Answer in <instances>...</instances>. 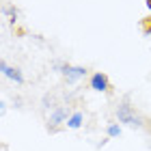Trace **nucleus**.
<instances>
[{
  "label": "nucleus",
  "mask_w": 151,
  "mask_h": 151,
  "mask_svg": "<svg viewBox=\"0 0 151 151\" xmlns=\"http://www.w3.org/2000/svg\"><path fill=\"white\" fill-rule=\"evenodd\" d=\"M88 86H91L93 91H97V93H104V91H108V88H110L108 76H106V73H101V71L93 73V76H91V80H88Z\"/></svg>",
  "instance_id": "nucleus-3"
},
{
  "label": "nucleus",
  "mask_w": 151,
  "mask_h": 151,
  "mask_svg": "<svg viewBox=\"0 0 151 151\" xmlns=\"http://www.w3.org/2000/svg\"><path fill=\"white\" fill-rule=\"evenodd\" d=\"M108 136H110V138H116V136H121V127L116 125V123H110V125H108Z\"/></svg>",
  "instance_id": "nucleus-7"
},
{
  "label": "nucleus",
  "mask_w": 151,
  "mask_h": 151,
  "mask_svg": "<svg viewBox=\"0 0 151 151\" xmlns=\"http://www.w3.org/2000/svg\"><path fill=\"white\" fill-rule=\"evenodd\" d=\"M54 69H58L69 82H78V80H82L86 76L84 67H73V65H63V63H54Z\"/></svg>",
  "instance_id": "nucleus-2"
},
{
  "label": "nucleus",
  "mask_w": 151,
  "mask_h": 151,
  "mask_svg": "<svg viewBox=\"0 0 151 151\" xmlns=\"http://www.w3.org/2000/svg\"><path fill=\"white\" fill-rule=\"evenodd\" d=\"M67 119H69V116H67V110H65V108H54L52 114H50V125L56 127V125H60V123L67 121Z\"/></svg>",
  "instance_id": "nucleus-5"
},
{
  "label": "nucleus",
  "mask_w": 151,
  "mask_h": 151,
  "mask_svg": "<svg viewBox=\"0 0 151 151\" xmlns=\"http://www.w3.org/2000/svg\"><path fill=\"white\" fill-rule=\"evenodd\" d=\"M0 71H2V73H4L6 78H9V80L17 82V84H22V82H24V76H22V71H19L17 67H9V65L4 63V60L0 63Z\"/></svg>",
  "instance_id": "nucleus-4"
},
{
  "label": "nucleus",
  "mask_w": 151,
  "mask_h": 151,
  "mask_svg": "<svg viewBox=\"0 0 151 151\" xmlns=\"http://www.w3.org/2000/svg\"><path fill=\"white\" fill-rule=\"evenodd\" d=\"M116 116H119L121 123H125V125H129V127H140V125H142L140 116L136 114V112L132 110V106H127V104H121V106H119Z\"/></svg>",
  "instance_id": "nucleus-1"
},
{
  "label": "nucleus",
  "mask_w": 151,
  "mask_h": 151,
  "mask_svg": "<svg viewBox=\"0 0 151 151\" xmlns=\"http://www.w3.org/2000/svg\"><path fill=\"white\" fill-rule=\"evenodd\" d=\"M82 123H84V114L82 112H73V114H69V119H67V127L69 129H78V127H82Z\"/></svg>",
  "instance_id": "nucleus-6"
}]
</instances>
